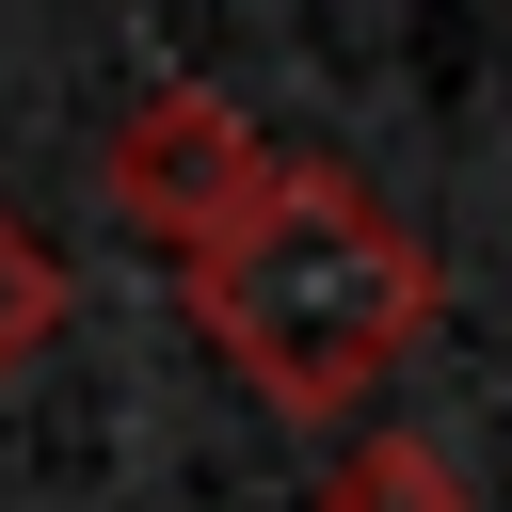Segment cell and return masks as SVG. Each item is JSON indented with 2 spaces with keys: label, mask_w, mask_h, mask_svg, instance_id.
I'll list each match as a JSON object with an SVG mask.
<instances>
[{
  "label": "cell",
  "mask_w": 512,
  "mask_h": 512,
  "mask_svg": "<svg viewBox=\"0 0 512 512\" xmlns=\"http://www.w3.org/2000/svg\"><path fill=\"white\" fill-rule=\"evenodd\" d=\"M320 512H464V464H448V448H416V432H384V448H336Z\"/></svg>",
  "instance_id": "cell-4"
},
{
  "label": "cell",
  "mask_w": 512,
  "mask_h": 512,
  "mask_svg": "<svg viewBox=\"0 0 512 512\" xmlns=\"http://www.w3.org/2000/svg\"><path fill=\"white\" fill-rule=\"evenodd\" d=\"M96 176H112V208L144 224V240H208L256 176H272V144H256V112L240 96H208V80H160V96H128L112 112V144H96Z\"/></svg>",
  "instance_id": "cell-2"
},
{
  "label": "cell",
  "mask_w": 512,
  "mask_h": 512,
  "mask_svg": "<svg viewBox=\"0 0 512 512\" xmlns=\"http://www.w3.org/2000/svg\"><path fill=\"white\" fill-rule=\"evenodd\" d=\"M64 304H80L64 240H48L32 208H0V384H32V368L64 352Z\"/></svg>",
  "instance_id": "cell-3"
},
{
  "label": "cell",
  "mask_w": 512,
  "mask_h": 512,
  "mask_svg": "<svg viewBox=\"0 0 512 512\" xmlns=\"http://www.w3.org/2000/svg\"><path fill=\"white\" fill-rule=\"evenodd\" d=\"M176 272H192L208 352H224L272 416H304V432L368 416L384 368H400V352L432 336V304H448L432 240H416L368 176H336V160H272Z\"/></svg>",
  "instance_id": "cell-1"
}]
</instances>
